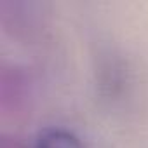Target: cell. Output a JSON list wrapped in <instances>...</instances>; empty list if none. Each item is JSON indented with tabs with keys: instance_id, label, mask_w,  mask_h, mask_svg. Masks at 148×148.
<instances>
[{
	"instance_id": "6da1fadb",
	"label": "cell",
	"mask_w": 148,
	"mask_h": 148,
	"mask_svg": "<svg viewBox=\"0 0 148 148\" xmlns=\"http://www.w3.org/2000/svg\"><path fill=\"white\" fill-rule=\"evenodd\" d=\"M33 148H82V145L70 129L51 125L37 134Z\"/></svg>"
}]
</instances>
